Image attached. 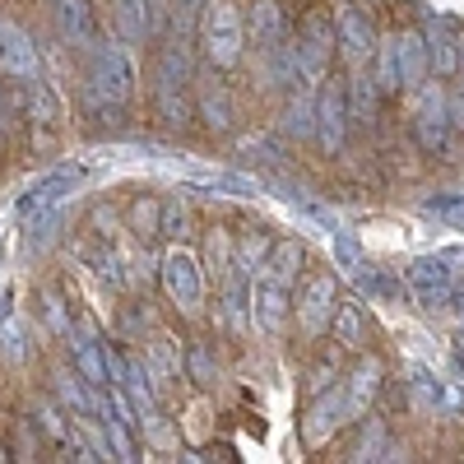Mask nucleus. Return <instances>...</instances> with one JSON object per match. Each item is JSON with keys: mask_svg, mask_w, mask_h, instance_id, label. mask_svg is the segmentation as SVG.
I'll use <instances>...</instances> for the list:
<instances>
[{"mask_svg": "<svg viewBox=\"0 0 464 464\" xmlns=\"http://www.w3.org/2000/svg\"><path fill=\"white\" fill-rule=\"evenodd\" d=\"M200 47L205 61L218 70H232L246 52V19L237 10V0H209V10L200 19Z\"/></svg>", "mask_w": 464, "mask_h": 464, "instance_id": "nucleus-1", "label": "nucleus"}, {"mask_svg": "<svg viewBox=\"0 0 464 464\" xmlns=\"http://www.w3.org/2000/svg\"><path fill=\"white\" fill-rule=\"evenodd\" d=\"M135 61L126 47H98L89 65V98L102 107H126L135 98Z\"/></svg>", "mask_w": 464, "mask_h": 464, "instance_id": "nucleus-2", "label": "nucleus"}, {"mask_svg": "<svg viewBox=\"0 0 464 464\" xmlns=\"http://www.w3.org/2000/svg\"><path fill=\"white\" fill-rule=\"evenodd\" d=\"M413 135L428 153H446L450 149V135H455V116H450V93L446 84H418V98H413Z\"/></svg>", "mask_w": 464, "mask_h": 464, "instance_id": "nucleus-3", "label": "nucleus"}, {"mask_svg": "<svg viewBox=\"0 0 464 464\" xmlns=\"http://www.w3.org/2000/svg\"><path fill=\"white\" fill-rule=\"evenodd\" d=\"M334 47H339V37H334V19H325V10H312L302 19L297 28V65L306 74V84H321L325 74H330V61H334Z\"/></svg>", "mask_w": 464, "mask_h": 464, "instance_id": "nucleus-4", "label": "nucleus"}, {"mask_svg": "<svg viewBox=\"0 0 464 464\" xmlns=\"http://www.w3.org/2000/svg\"><path fill=\"white\" fill-rule=\"evenodd\" d=\"M159 279H163V293L181 306V312H190V316L200 312V302H205V269H200V260L190 256L186 246H168L163 251Z\"/></svg>", "mask_w": 464, "mask_h": 464, "instance_id": "nucleus-5", "label": "nucleus"}, {"mask_svg": "<svg viewBox=\"0 0 464 464\" xmlns=\"http://www.w3.org/2000/svg\"><path fill=\"white\" fill-rule=\"evenodd\" d=\"M89 177V168L84 163H61V168H52V172H43L37 181H28L24 190H19V200H14V214L28 223L33 214H43V209H56L61 200H70L74 196V186H80Z\"/></svg>", "mask_w": 464, "mask_h": 464, "instance_id": "nucleus-6", "label": "nucleus"}, {"mask_svg": "<svg viewBox=\"0 0 464 464\" xmlns=\"http://www.w3.org/2000/svg\"><path fill=\"white\" fill-rule=\"evenodd\" d=\"M334 37H339V52L353 61V65H367L376 56V24L362 5H353V0H343V5H334Z\"/></svg>", "mask_w": 464, "mask_h": 464, "instance_id": "nucleus-7", "label": "nucleus"}, {"mask_svg": "<svg viewBox=\"0 0 464 464\" xmlns=\"http://www.w3.org/2000/svg\"><path fill=\"white\" fill-rule=\"evenodd\" d=\"M455 260L446 256V251H437V256H418L413 265H409V293L422 302V306H441L446 297H450V284H455V269H450Z\"/></svg>", "mask_w": 464, "mask_h": 464, "instance_id": "nucleus-8", "label": "nucleus"}, {"mask_svg": "<svg viewBox=\"0 0 464 464\" xmlns=\"http://www.w3.org/2000/svg\"><path fill=\"white\" fill-rule=\"evenodd\" d=\"M343 422H353L348 418V395H343V385H330L325 395H316L312 400V409H306V418H302V441L306 446H325Z\"/></svg>", "mask_w": 464, "mask_h": 464, "instance_id": "nucleus-9", "label": "nucleus"}, {"mask_svg": "<svg viewBox=\"0 0 464 464\" xmlns=\"http://www.w3.org/2000/svg\"><path fill=\"white\" fill-rule=\"evenodd\" d=\"M348 84H334L325 80L316 89V140L325 144V153H339L343 149V135H348V98H343Z\"/></svg>", "mask_w": 464, "mask_h": 464, "instance_id": "nucleus-10", "label": "nucleus"}, {"mask_svg": "<svg viewBox=\"0 0 464 464\" xmlns=\"http://www.w3.org/2000/svg\"><path fill=\"white\" fill-rule=\"evenodd\" d=\"M0 65H5V74H14V80H37V70H43L28 28L14 24L10 14H0Z\"/></svg>", "mask_w": 464, "mask_h": 464, "instance_id": "nucleus-11", "label": "nucleus"}, {"mask_svg": "<svg viewBox=\"0 0 464 464\" xmlns=\"http://www.w3.org/2000/svg\"><path fill=\"white\" fill-rule=\"evenodd\" d=\"M422 37H428V56H432V70L441 80L459 74V52H464V37H459V24L450 14H428L422 24Z\"/></svg>", "mask_w": 464, "mask_h": 464, "instance_id": "nucleus-12", "label": "nucleus"}, {"mask_svg": "<svg viewBox=\"0 0 464 464\" xmlns=\"http://www.w3.org/2000/svg\"><path fill=\"white\" fill-rule=\"evenodd\" d=\"M334 279L330 275H312L302 284V293H297V325L306 330V334H321L330 321H334Z\"/></svg>", "mask_w": 464, "mask_h": 464, "instance_id": "nucleus-13", "label": "nucleus"}, {"mask_svg": "<svg viewBox=\"0 0 464 464\" xmlns=\"http://www.w3.org/2000/svg\"><path fill=\"white\" fill-rule=\"evenodd\" d=\"M284 43H288V19L279 10V0H256L251 5V47L265 61V56H275Z\"/></svg>", "mask_w": 464, "mask_h": 464, "instance_id": "nucleus-14", "label": "nucleus"}, {"mask_svg": "<svg viewBox=\"0 0 464 464\" xmlns=\"http://www.w3.org/2000/svg\"><path fill=\"white\" fill-rule=\"evenodd\" d=\"M251 321L275 339L284 330V321H288V288L269 284V279H256V288H251Z\"/></svg>", "mask_w": 464, "mask_h": 464, "instance_id": "nucleus-15", "label": "nucleus"}, {"mask_svg": "<svg viewBox=\"0 0 464 464\" xmlns=\"http://www.w3.org/2000/svg\"><path fill=\"white\" fill-rule=\"evenodd\" d=\"M395 52H400V80H404V89L428 84L432 56H428V37H422V28H404V33H395Z\"/></svg>", "mask_w": 464, "mask_h": 464, "instance_id": "nucleus-16", "label": "nucleus"}, {"mask_svg": "<svg viewBox=\"0 0 464 464\" xmlns=\"http://www.w3.org/2000/svg\"><path fill=\"white\" fill-rule=\"evenodd\" d=\"M47 10H52L56 28L65 33V43L93 47V37H98V24H93V10H89V0H47Z\"/></svg>", "mask_w": 464, "mask_h": 464, "instance_id": "nucleus-17", "label": "nucleus"}, {"mask_svg": "<svg viewBox=\"0 0 464 464\" xmlns=\"http://www.w3.org/2000/svg\"><path fill=\"white\" fill-rule=\"evenodd\" d=\"M381 362L376 358H362L353 372H348V381H343V395H348V418H362L367 409H372V400H376V391H381Z\"/></svg>", "mask_w": 464, "mask_h": 464, "instance_id": "nucleus-18", "label": "nucleus"}, {"mask_svg": "<svg viewBox=\"0 0 464 464\" xmlns=\"http://www.w3.org/2000/svg\"><path fill=\"white\" fill-rule=\"evenodd\" d=\"M186 84L190 80H159V84H153V107H159L163 126H190V121H196V107H190Z\"/></svg>", "mask_w": 464, "mask_h": 464, "instance_id": "nucleus-19", "label": "nucleus"}, {"mask_svg": "<svg viewBox=\"0 0 464 464\" xmlns=\"http://www.w3.org/2000/svg\"><path fill=\"white\" fill-rule=\"evenodd\" d=\"M297 269H302V242H279L275 251L265 256V265L256 269V279H269V284L293 288V284H297Z\"/></svg>", "mask_w": 464, "mask_h": 464, "instance_id": "nucleus-20", "label": "nucleus"}, {"mask_svg": "<svg viewBox=\"0 0 464 464\" xmlns=\"http://www.w3.org/2000/svg\"><path fill=\"white\" fill-rule=\"evenodd\" d=\"M376 89L381 98H400L404 93V80H400V52H395V33H385L376 43Z\"/></svg>", "mask_w": 464, "mask_h": 464, "instance_id": "nucleus-21", "label": "nucleus"}, {"mask_svg": "<svg viewBox=\"0 0 464 464\" xmlns=\"http://www.w3.org/2000/svg\"><path fill=\"white\" fill-rule=\"evenodd\" d=\"M111 19H116V33L121 43H144L149 33V0H111Z\"/></svg>", "mask_w": 464, "mask_h": 464, "instance_id": "nucleus-22", "label": "nucleus"}, {"mask_svg": "<svg viewBox=\"0 0 464 464\" xmlns=\"http://www.w3.org/2000/svg\"><path fill=\"white\" fill-rule=\"evenodd\" d=\"M284 135H288V140L316 135V93H312V89H297L293 102L284 107Z\"/></svg>", "mask_w": 464, "mask_h": 464, "instance_id": "nucleus-23", "label": "nucleus"}, {"mask_svg": "<svg viewBox=\"0 0 464 464\" xmlns=\"http://www.w3.org/2000/svg\"><path fill=\"white\" fill-rule=\"evenodd\" d=\"M24 107H28V121H37V126H56L61 121V98H56L52 84L28 80L24 84Z\"/></svg>", "mask_w": 464, "mask_h": 464, "instance_id": "nucleus-24", "label": "nucleus"}, {"mask_svg": "<svg viewBox=\"0 0 464 464\" xmlns=\"http://www.w3.org/2000/svg\"><path fill=\"white\" fill-rule=\"evenodd\" d=\"M84 265L93 269V275H98L107 288H126V284H130V275H126V260L116 256L111 246H93V251H84Z\"/></svg>", "mask_w": 464, "mask_h": 464, "instance_id": "nucleus-25", "label": "nucleus"}, {"mask_svg": "<svg viewBox=\"0 0 464 464\" xmlns=\"http://www.w3.org/2000/svg\"><path fill=\"white\" fill-rule=\"evenodd\" d=\"M149 372H153V385H159V395L168 391V385L177 381V353H172V339L168 334H153V343H149Z\"/></svg>", "mask_w": 464, "mask_h": 464, "instance_id": "nucleus-26", "label": "nucleus"}, {"mask_svg": "<svg viewBox=\"0 0 464 464\" xmlns=\"http://www.w3.org/2000/svg\"><path fill=\"white\" fill-rule=\"evenodd\" d=\"M376 102H381L376 80L372 74H353V80H348V116H353V121H372Z\"/></svg>", "mask_w": 464, "mask_h": 464, "instance_id": "nucleus-27", "label": "nucleus"}, {"mask_svg": "<svg viewBox=\"0 0 464 464\" xmlns=\"http://www.w3.org/2000/svg\"><path fill=\"white\" fill-rule=\"evenodd\" d=\"M190 186L209 190V196H256V181L237 172H200V177H190Z\"/></svg>", "mask_w": 464, "mask_h": 464, "instance_id": "nucleus-28", "label": "nucleus"}, {"mask_svg": "<svg viewBox=\"0 0 464 464\" xmlns=\"http://www.w3.org/2000/svg\"><path fill=\"white\" fill-rule=\"evenodd\" d=\"M330 330H334L339 348H362V306L358 302H339Z\"/></svg>", "mask_w": 464, "mask_h": 464, "instance_id": "nucleus-29", "label": "nucleus"}, {"mask_svg": "<svg viewBox=\"0 0 464 464\" xmlns=\"http://www.w3.org/2000/svg\"><path fill=\"white\" fill-rule=\"evenodd\" d=\"M353 459H395V446H391V432H385V422L372 418L367 422V432L358 437L353 446Z\"/></svg>", "mask_w": 464, "mask_h": 464, "instance_id": "nucleus-30", "label": "nucleus"}, {"mask_svg": "<svg viewBox=\"0 0 464 464\" xmlns=\"http://www.w3.org/2000/svg\"><path fill=\"white\" fill-rule=\"evenodd\" d=\"M200 116H205L209 130H227V126H232V102H227V93H223L218 84L200 93Z\"/></svg>", "mask_w": 464, "mask_h": 464, "instance_id": "nucleus-31", "label": "nucleus"}, {"mask_svg": "<svg viewBox=\"0 0 464 464\" xmlns=\"http://www.w3.org/2000/svg\"><path fill=\"white\" fill-rule=\"evenodd\" d=\"M159 232H163V237H172V242H181L186 232H190V209H186V200H181V196H168V200H163Z\"/></svg>", "mask_w": 464, "mask_h": 464, "instance_id": "nucleus-32", "label": "nucleus"}, {"mask_svg": "<svg viewBox=\"0 0 464 464\" xmlns=\"http://www.w3.org/2000/svg\"><path fill=\"white\" fill-rule=\"evenodd\" d=\"M422 209H428L432 218H441V223H450L455 232H464V196H459V190H446V196H428V200H422Z\"/></svg>", "mask_w": 464, "mask_h": 464, "instance_id": "nucleus-33", "label": "nucleus"}, {"mask_svg": "<svg viewBox=\"0 0 464 464\" xmlns=\"http://www.w3.org/2000/svg\"><path fill=\"white\" fill-rule=\"evenodd\" d=\"M205 10H209V0H172V33L177 37H190V33L200 28Z\"/></svg>", "mask_w": 464, "mask_h": 464, "instance_id": "nucleus-34", "label": "nucleus"}, {"mask_svg": "<svg viewBox=\"0 0 464 464\" xmlns=\"http://www.w3.org/2000/svg\"><path fill=\"white\" fill-rule=\"evenodd\" d=\"M330 251H334V265L343 269V275H358V269H362V246L353 242V232L334 227V242H330Z\"/></svg>", "mask_w": 464, "mask_h": 464, "instance_id": "nucleus-35", "label": "nucleus"}, {"mask_svg": "<svg viewBox=\"0 0 464 464\" xmlns=\"http://www.w3.org/2000/svg\"><path fill=\"white\" fill-rule=\"evenodd\" d=\"M102 432H107V446H111V455L116 459H140L135 455V441H130V422H121V418H102Z\"/></svg>", "mask_w": 464, "mask_h": 464, "instance_id": "nucleus-36", "label": "nucleus"}, {"mask_svg": "<svg viewBox=\"0 0 464 464\" xmlns=\"http://www.w3.org/2000/svg\"><path fill=\"white\" fill-rule=\"evenodd\" d=\"M186 367H190V381H196V385H209V381H214V358H209V343H190V358H186Z\"/></svg>", "mask_w": 464, "mask_h": 464, "instance_id": "nucleus-37", "label": "nucleus"}, {"mask_svg": "<svg viewBox=\"0 0 464 464\" xmlns=\"http://www.w3.org/2000/svg\"><path fill=\"white\" fill-rule=\"evenodd\" d=\"M265 251H269V242H265V237H242V242H237V256H232V265H242V269H260V265H265Z\"/></svg>", "mask_w": 464, "mask_h": 464, "instance_id": "nucleus-38", "label": "nucleus"}, {"mask_svg": "<svg viewBox=\"0 0 464 464\" xmlns=\"http://www.w3.org/2000/svg\"><path fill=\"white\" fill-rule=\"evenodd\" d=\"M43 321H47L52 334H70V316H65V306H61L56 293H43Z\"/></svg>", "mask_w": 464, "mask_h": 464, "instance_id": "nucleus-39", "label": "nucleus"}, {"mask_svg": "<svg viewBox=\"0 0 464 464\" xmlns=\"http://www.w3.org/2000/svg\"><path fill=\"white\" fill-rule=\"evenodd\" d=\"M0 348H5V358H28V343H24V330L14 321H0Z\"/></svg>", "mask_w": 464, "mask_h": 464, "instance_id": "nucleus-40", "label": "nucleus"}, {"mask_svg": "<svg viewBox=\"0 0 464 464\" xmlns=\"http://www.w3.org/2000/svg\"><path fill=\"white\" fill-rule=\"evenodd\" d=\"M159 214H163V205H153V200L135 205V232L140 237H153V232H159Z\"/></svg>", "mask_w": 464, "mask_h": 464, "instance_id": "nucleus-41", "label": "nucleus"}, {"mask_svg": "<svg viewBox=\"0 0 464 464\" xmlns=\"http://www.w3.org/2000/svg\"><path fill=\"white\" fill-rule=\"evenodd\" d=\"M172 28V0H149V33L163 37Z\"/></svg>", "mask_w": 464, "mask_h": 464, "instance_id": "nucleus-42", "label": "nucleus"}, {"mask_svg": "<svg viewBox=\"0 0 464 464\" xmlns=\"http://www.w3.org/2000/svg\"><path fill=\"white\" fill-rule=\"evenodd\" d=\"M450 116H455V130H464V84L450 93Z\"/></svg>", "mask_w": 464, "mask_h": 464, "instance_id": "nucleus-43", "label": "nucleus"}, {"mask_svg": "<svg viewBox=\"0 0 464 464\" xmlns=\"http://www.w3.org/2000/svg\"><path fill=\"white\" fill-rule=\"evenodd\" d=\"M0 116H5V89H0Z\"/></svg>", "mask_w": 464, "mask_h": 464, "instance_id": "nucleus-44", "label": "nucleus"}, {"mask_svg": "<svg viewBox=\"0 0 464 464\" xmlns=\"http://www.w3.org/2000/svg\"><path fill=\"white\" fill-rule=\"evenodd\" d=\"M459 84H464V52H459Z\"/></svg>", "mask_w": 464, "mask_h": 464, "instance_id": "nucleus-45", "label": "nucleus"}, {"mask_svg": "<svg viewBox=\"0 0 464 464\" xmlns=\"http://www.w3.org/2000/svg\"><path fill=\"white\" fill-rule=\"evenodd\" d=\"M455 302H459V312H464V293H459V297H455Z\"/></svg>", "mask_w": 464, "mask_h": 464, "instance_id": "nucleus-46", "label": "nucleus"}]
</instances>
